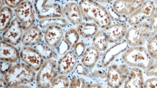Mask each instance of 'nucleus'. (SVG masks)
<instances>
[{"mask_svg":"<svg viewBox=\"0 0 157 88\" xmlns=\"http://www.w3.org/2000/svg\"><path fill=\"white\" fill-rule=\"evenodd\" d=\"M78 6L82 17L86 21L93 22L103 29L111 24L112 21L106 8L98 1H82Z\"/></svg>","mask_w":157,"mask_h":88,"instance_id":"nucleus-1","label":"nucleus"},{"mask_svg":"<svg viewBox=\"0 0 157 88\" xmlns=\"http://www.w3.org/2000/svg\"><path fill=\"white\" fill-rule=\"evenodd\" d=\"M9 88L33 83L36 79V71L24 62L17 63L4 75Z\"/></svg>","mask_w":157,"mask_h":88,"instance_id":"nucleus-2","label":"nucleus"},{"mask_svg":"<svg viewBox=\"0 0 157 88\" xmlns=\"http://www.w3.org/2000/svg\"><path fill=\"white\" fill-rule=\"evenodd\" d=\"M122 58L128 66L146 70L155 64L147 49L143 46L130 47L123 53Z\"/></svg>","mask_w":157,"mask_h":88,"instance_id":"nucleus-3","label":"nucleus"},{"mask_svg":"<svg viewBox=\"0 0 157 88\" xmlns=\"http://www.w3.org/2000/svg\"><path fill=\"white\" fill-rule=\"evenodd\" d=\"M33 5L35 12L39 20L61 18L63 16V6L56 1H36Z\"/></svg>","mask_w":157,"mask_h":88,"instance_id":"nucleus-4","label":"nucleus"},{"mask_svg":"<svg viewBox=\"0 0 157 88\" xmlns=\"http://www.w3.org/2000/svg\"><path fill=\"white\" fill-rule=\"evenodd\" d=\"M57 64L54 59L45 61L36 75L37 88H50L52 81L58 76Z\"/></svg>","mask_w":157,"mask_h":88,"instance_id":"nucleus-5","label":"nucleus"},{"mask_svg":"<svg viewBox=\"0 0 157 88\" xmlns=\"http://www.w3.org/2000/svg\"><path fill=\"white\" fill-rule=\"evenodd\" d=\"M125 38L131 47L143 46L151 38L147 21L131 26L128 30Z\"/></svg>","mask_w":157,"mask_h":88,"instance_id":"nucleus-6","label":"nucleus"},{"mask_svg":"<svg viewBox=\"0 0 157 88\" xmlns=\"http://www.w3.org/2000/svg\"><path fill=\"white\" fill-rule=\"evenodd\" d=\"M130 70L126 64H113L108 68L106 83L110 88H120L129 75Z\"/></svg>","mask_w":157,"mask_h":88,"instance_id":"nucleus-7","label":"nucleus"},{"mask_svg":"<svg viewBox=\"0 0 157 88\" xmlns=\"http://www.w3.org/2000/svg\"><path fill=\"white\" fill-rule=\"evenodd\" d=\"M15 14L24 31L33 27L36 19L33 6L30 1H23L15 9Z\"/></svg>","mask_w":157,"mask_h":88,"instance_id":"nucleus-8","label":"nucleus"},{"mask_svg":"<svg viewBox=\"0 0 157 88\" xmlns=\"http://www.w3.org/2000/svg\"><path fill=\"white\" fill-rule=\"evenodd\" d=\"M155 8L154 2L145 1L138 9L128 16V24L132 26L148 20L155 13Z\"/></svg>","mask_w":157,"mask_h":88,"instance_id":"nucleus-9","label":"nucleus"},{"mask_svg":"<svg viewBox=\"0 0 157 88\" xmlns=\"http://www.w3.org/2000/svg\"><path fill=\"white\" fill-rule=\"evenodd\" d=\"M20 58L26 65L38 72L44 62L41 54L34 47H26L20 52Z\"/></svg>","mask_w":157,"mask_h":88,"instance_id":"nucleus-10","label":"nucleus"},{"mask_svg":"<svg viewBox=\"0 0 157 88\" xmlns=\"http://www.w3.org/2000/svg\"><path fill=\"white\" fill-rule=\"evenodd\" d=\"M23 30L19 20L17 19H14L3 33L2 40L13 46L17 45L21 41Z\"/></svg>","mask_w":157,"mask_h":88,"instance_id":"nucleus-11","label":"nucleus"},{"mask_svg":"<svg viewBox=\"0 0 157 88\" xmlns=\"http://www.w3.org/2000/svg\"><path fill=\"white\" fill-rule=\"evenodd\" d=\"M128 27L125 23H117L111 24L102 31L105 35L108 42L118 43L125 38Z\"/></svg>","mask_w":157,"mask_h":88,"instance_id":"nucleus-12","label":"nucleus"},{"mask_svg":"<svg viewBox=\"0 0 157 88\" xmlns=\"http://www.w3.org/2000/svg\"><path fill=\"white\" fill-rule=\"evenodd\" d=\"M145 2V1H116L113 2L112 6L119 14L129 16Z\"/></svg>","mask_w":157,"mask_h":88,"instance_id":"nucleus-13","label":"nucleus"},{"mask_svg":"<svg viewBox=\"0 0 157 88\" xmlns=\"http://www.w3.org/2000/svg\"><path fill=\"white\" fill-rule=\"evenodd\" d=\"M78 62L76 56L74 51H69L59 60L57 69L60 75H67L72 72Z\"/></svg>","mask_w":157,"mask_h":88,"instance_id":"nucleus-14","label":"nucleus"},{"mask_svg":"<svg viewBox=\"0 0 157 88\" xmlns=\"http://www.w3.org/2000/svg\"><path fill=\"white\" fill-rule=\"evenodd\" d=\"M20 58V53L14 46L1 40L0 46V60L3 62L14 64Z\"/></svg>","mask_w":157,"mask_h":88,"instance_id":"nucleus-15","label":"nucleus"},{"mask_svg":"<svg viewBox=\"0 0 157 88\" xmlns=\"http://www.w3.org/2000/svg\"><path fill=\"white\" fill-rule=\"evenodd\" d=\"M126 40L120 42L110 47L106 51L102 59L101 65L105 68L109 66L120 54L127 51L128 47Z\"/></svg>","mask_w":157,"mask_h":88,"instance_id":"nucleus-16","label":"nucleus"},{"mask_svg":"<svg viewBox=\"0 0 157 88\" xmlns=\"http://www.w3.org/2000/svg\"><path fill=\"white\" fill-rule=\"evenodd\" d=\"M63 37V31L60 26H50L46 29L44 39L46 44L52 48H56L60 44Z\"/></svg>","mask_w":157,"mask_h":88,"instance_id":"nucleus-17","label":"nucleus"},{"mask_svg":"<svg viewBox=\"0 0 157 88\" xmlns=\"http://www.w3.org/2000/svg\"><path fill=\"white\" fill-rule=\"evenodd\" d=\"M63 15L73 25H79L83 19L79 6L74 2H68L64 6Z\"/></svg>","mask_w":157,"mask_h":88,"instance_id":"nucleus-18","label":"nucleus"},{"mask_svg":"<svg viewBox=\"0 0 157 88\" xmlns=\"http://www.w3.org/2000/svg\"><path fill=\"white\" fill-rule=\"evenodd\" d=\"M42 37L43 33L41 29L37 26H33L24 33L22 44L26 47L35 46L40 44Z\"/></svg>","mask_w":157,"mask_h":88,"instance_id":"nucleus-19","label":"nucleus"},{"mask_svg":"<svg viewBox=\"0 0 157 88\" xmlns=\"http://www.w3.org/2000/svg\"><path fill=\"white\" fill-rule=\"evenodd\" d=\"M144 74L141 69L132 68L124 83V88H144Z\"/></svg>","mask_w":157,"mask_h":88,"instance_id":"nucleus-20","label":"nucleus"},{"mask_svg":"<svg viewBox=\"0 0 157 88\" xmlns=\"http://www.w3.org/2000/svg\"><path fill=\"white\" fill-rule=\"evenodd\" d=\"M100 57L99 51L94 47L86 49L81 59V63L85 68H92L96 65Z\"/></svg>","mask_w":157,"mask_h":88,"instance_id":"nucleus-21","label":"nucleus"},{"mask_svg":"<svg viewBox=\"0 0 157 88\" xmlns=\"http://www.w3.org/2000/svg\"><path fill=\"white\" fill-rule=\"evenodd\" d=\"M99 27L96 24L92 22H81L77 28L79 35L85 38H90L99 31Z\"/></svg>","mask_w":157,"mask_h":88,"instance_id":"nucleus-22","label":"nucleus"},{"mask_svg":"<svg viewBox=\"0 0 157 88\" xmlns=\"http://www.w3.org/2000/svg\"><path fill=\"white\" fill-rule=\"evenodd\" d=\"M0 12V31L4 32L9 27L12 22L13 14L8 7H3Z\"/></svg>","mask_w":157,"mask_h":88,"instance_id":"nucleus-23","label":"nucleus"},{"mask_svg":"<svg viewBox=\"0 0 157 88\" xmlns=\"http://www.w3.org/2000/svg\"><path fill=\"white\" fill-rule=\"evenodd\" d=\"M108 43L105 35L102 30H99L94 37L93 44L94 47L99 51H106L109 45Z\"/></svg>","mask_w":157,"mask_h":88,"instance_id":"nucleus-24","label":"nucleus"},{"mask_svg":"<svg viewBox=\"0 0 157 88\" xmlns=\"http://www.w3.org/2000/svg\"><path fill=\"white\" fill-rule=\"evenodd\" d=\"M68 24V22L63 18H52L42 20L39 22V26L43 29H47L51 26H56L64 27Z\"/></svg>","mask_w":157,"mask_h":88,"instance_id":"nucleus-25","label":"nucleus"},{"mask_svg":"<svg viewBox=\"0 0 157 88\" xmlns=\"http://www.w3.org/2000/svg\"><path fill=\"white\" fill-rule=\"evenodd\" d=\"M34 47L41 54L44 61L52 59V58L55 57L56 55L52 47L47 44L41 43Z\"/></svg>","mask_w":157,"mask_h":88,"instance_id":"nucleus-26","label":"nucleus"},{"mask_svg":"<svg viewBox=\"0 0 157 88\" xmlns=\"http://www.w3.org/2000/svg\"><path fill=\"white\" fill-rule=\"evenodd\" d=\"M65 38L71 48L74 49L79 41L80 36L76 29L71 28L66 33Z\"/></svg>","mask_w":157,"mask_h":88,"instance_id":"nucleus-27","label":"nucleus"},{"mask_svg":"<svg viewBox=\"0 0 157 88\" xmlns=\"http://www.w3.org/2000/svg\"><path fill=\"white\" fill-rule=\"evenodd\" d=\"M70 81L66 75H59L52 81L50 88H69Z\"/></svg>","mask_w":157,"mask_h":88,"instance_id":"nucleus-28","label":"nucleus"},{"mask_svg":"<svg viewBox=\"0 0 157 88\" xmlns=\"http://www.w3.org/2000/svg\"><path fill=\"white\" fill-rule=\"evenodd\" d=\"M147 50L151 58L157 61V33L148 40Z\"/></svg>","mask_w":157,"mask_h":88,"instance_id":"nucleus-29","label":"nucleus"},{"mask_svg":"<svg viewBox=\"0 0 157 88\" xmlns=\"http://www.w3.org/2000/svg\"><path fill=\"white\" fill-rule=\"evenodd\" d=\"M106 9L112 21L116 22L119 23H125L128 22V17L118 14L113 9L112 6H107Z\"/></svg>","mask_w":157,"mask_h":88,"instance_id":"nucleus-30","label":"nucleus"},{"mask_svg":"<svg viewBox=\"0 0 157 88\" xmlns=\"http://www.w3.org/2000/svg\"><path fill=\"white\" fill-rule=\"evenodd\" d=\"M147 21L148 24L149 35L151 38L157 33V7L153 15Z\"/></svg>","mask_w":157,"mask_h":88,"instance_id":"nucleus-31","label":"nucleus"},{"mask_svg":"<svg viewBox=\"0 0 157 88\" xmlns=\"http://www.w3.org/2000/svg\"><path fill=\"white\" fill-rule=\"evenodd\" d=\"M86 85V82L84 78L74 76L70 81L69 88H85Z\"/></svg>","mask_w":157,"mask_h":88,"instance_id":"nucleus-32","label":"nucleus"},{"mask_svg":"<svg viewBox=\"0 0 157 88\" xmlns=\"http://www.w3.org/2000/svg\"><path fill=\"white\" fill-rule=\"evenodd\" d=\"M85 76L93 78H101L104 79L106 77V73L103 70H97L88 71Z\"/></svg>","mask_w":157,"mask_h":88,"instance_id":"nucleus-33","label":"nucleus"},{"mask_svg":"<svg viewBox=\"0 0 157 88\" xmlns=\"http://www.w3.org/2000/svg\"><path fill=\"white\" fill-rule=\"evenodd\" d=\"M86 50V46L83 42H79L74 48V52L78 58L82 57Z\"/></svg>","mask_w":157,"mask_h":88,"instance_id":"nucleus-34","label":"nucleus"},{"mask_svg":"<svg viewBox=\"0 0 157 88\" xmlns=\"http://www.w3.org/2000/svg\"><path fill=\"white\" fill-rule=\"evenodd\" d=\"M57 51L61 55H64L69 51L71 47L65 40H62L58 46Z\"/></svg>","mask_w":157,"mask_h":88,"instance_id":"nucleus-35","label":"nucleus"},{"mask_svg":"<svg viewBox=\"0 0 157 88\" xmlns=\"http://www.w3.org/2000/svg\"><path fill=\"white\" fill-rule=\"evenodd\" d=\"M144 88H157V78H150L144 82Z\"/></svg>","mask_w":157,"mask_h":88,"instance_id":"nucleus-36","label":"nucleus"},{"mask_svg":"<svg viewBox=\"0 0 157 88\" xmlns=\"http://www.w3.org/2000/svg\"><path fill=\"white\" fill-rule=\"evenodd\" d=\"M13 66V64L3 62L1 61V72L3 76L7 73L12 67Z\"/></svg>","mask_w":157,"mask_h":88,"instance_id":"nucleus-37","label":"nucleus"},{"mask_svg":"<svg viewBox=\"0 0 157 88\" xmlns=\"http://www.w3.org/2000/svg\"><path fill=\"white\" fill-rule=\"evenodd\" d=\"M146 75L148 76H155L157 78V63L154 64L146 71Z\"/></svg>","mask_w":157,"mask_h":88,"instance_id":"nucleus-38","label":"nucleus"},{"mask_svg":"<svg viewBox=\"0 0 157 88\" xmlns=\"http://www.w3.org/2000/svg\"><path fill=\"white\" fill-rule=\"evenodd\" d=\"M87 71L86 68L80 64H78L75 68V73L79 75H86Z\"/></svg>","mask_w":157,"mask_h":88,"instance_id":"nucleus-39","label":"nucleus"},{"mask_svg":"<svg viewBox=\"0 0 157 88\" xmlns=\"http://www.w3.org/2000/svg\"><path fill=\"white\" fill-rule=\"evenodd\" d=\"M23 1H5V3L8 7L15 8L17 7Z\"/></svg>","mask_w":157,"mask_h":88,"instance_id":"nucleus-40","label":"nucleus"},{"mask_svg":"<svg viewBox=\"0 0 157 88\" xmlns=\"http://www.w3.org/2000/svg\"><path fill=\"white\" fill-rule=\"evenodd\" d=\"M85 88H103V87L99 84L89 83L86 84Z\"/></svg>","mask_w":157,"mask_h":88,"instance_id":"nucleus-41","label":"nucleus"},{"mask_svg":"<svg viewBox=\"0 0 157 88\" xmlns=\"http://www.w3.org/2000/svg\"><path fill=\"white\" fill-rule=\"evenodd\" d=\"M0 88H9L7 83L4 78H1L0 79Z\"/></svg>","mask_w":157,"mask_h":88,"instance_id":"nucleus-42","label":"nucleus"},{"mask_svg":"<svg viewBox=\"0 0 157 88\" xmlns=\"http://www.w3.org/2000/svg\"><path fill=\"white\" fill-rule=\"evenodd\" d=\"M10 88H32L30 87V86H26V85H21V86H15V87H13Z\"/></svg>","mask_w":157,"mask_h":88,"instance_id":"nucleus-43","label":"nucleus"},{"mask_svg":"<svg viewBox=\"0 0 157 88\" xmlns=\"http://www.w3.org/2000/svg\"><path fill=\"white\" fill-rule=\"evenodd\" d=\"M5 2V1H0V6H1V9H2L3 8L2 6L4 5V3Z\"/></svg>","mask_w":157,"mask_h":88,"instance_id":"nucleus-44","label":"nucleus"},{"mask_svg":"<svg viewBox=\"0 0 157 88\" xmlns=\"http://www.w3.org/2000/svg\"><path fill=\"white\" fill-rule=\"evenodd\" d=\"M154 4H155V5H157V1H154Z\"/></svg>","mask_w":157,"mask_h":88,"instance_id":"nucleus-45","label":"nucleus"}]
</instances>
